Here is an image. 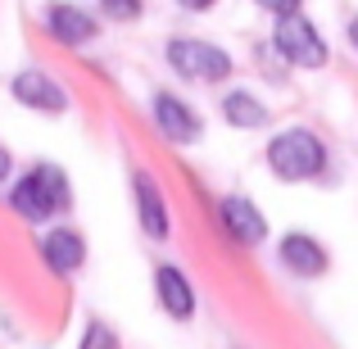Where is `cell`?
Here are the masks:
<instances>
[{"instance_id":"cell-1","label":"cell","mask_w":358,"mask_h":349,"mask_svg":"<svg viewBox=\"0 0 358 349\" xmlns=\"http://www.w3.org/2000/svg\"><path fill=\"white\" fill-rule=\"evenodd\" d=\"M9 204H14V209L23 213L27 222H45V218H55V213H64V209L73 204L64 168H55V164H32V168H27V173L14 182Z\"/></svg>"},{"instance_id":"cell-2","label":"cell","mask_w":358,"mask_h":349,"mask_svg":"<svg viewBox=\"0 0 358 349\" xmlns=\"http://www.w3.org/2000/svg\"><path fill=\"white\" fill-rule=\"evenodd\" d=\"M268 168L281 182H313L327 168V145L308 127H286L268 141Z\"/></svg>"},{"instance_id":"cell-3","label":"cell","mask_w":358,"mask_h":349,"mask_svg":"<svg viewBox=\"0 0 358 349\" xmlns=\"http://www.w3.org/2000/svg\"><path fill=\"white\" fill-rule=\"evenodd\" d=\"M168 64H173L177 78H191V82H222L231 78V55L218 50L209 41H191V36H177L168 41Z\"/></svg>"},{"instance_id":"cell-4","label":"cell","mask_w":358,"mask_h":349,"mask_svg":"<svg viewBox=\"0 0 358 349\" xmlns=\"http://www.w3.org/2000/svg\"><path fill=\"white\" fill-rule=\"evenodd\" d=\"M272 41H277V55L286 64H295V69H322L327 64V41L317 36V27L308 23L304 14H281L277 18V32H272Z\"/></svg>"},{"instance_id":"cell-5","label":"cell","mask_w":358,"mask_h":349,"mask_svg":"<svg viewBox=\"0 0 358 349\" xmlns=\"http://www.w3.org/2000/svg\"><path fill=\"white\" fill-rule=\"evenodd\" d=\"M155 290H159V304H164V313L173 318V322H191L195 318V290H191V281H186L182 268L164 263V268L155 272Z\"/></svg>"},{"instance_id":"cell-6","label":"cell","mask_w":358,"mask_h":349,"mask_svg":"<svg viewBox=\"0 0 358 349\" xmlns=\"http://www.w3.org/2000/svg\"><path fill=\"white\" fill-rule=\"evenodd\" d=\"M155 122H159V131H164L168 141H177V145H191V141L200 136V118H195L191 105L177 100L173 91H159L155 96Z\"/></svg>"},{"instance_id":"cell-7","label":"cell","mask_w":358,"mask_h":349,"mask_svg":"<svg viewBox=\"0 0 358 349\" xmlns=\"http://www.w3.org/2000/svg\"><path fill=\"white\" fill-rule=\"evenodd\" d=\"M14 100L27 105V109H36V114H50V118H59L64 109H69V96H64L45 73H18L14 78Z\"/></svg>"},{"instance_id":"cell-8","label":"cell","mask_w":358,"mask_h":349,"mask_svg":"<svg viewBox=\"0 0 358 349\" xmlns=\"http://www.w3.org/2000/svg\"><path fill=\"white\" fill-rule=\"evenodd\" d=\"M218 222H222V232H231L241 245H259L263 236H268V222H263V213L254 209L245 195H227V200L218 204Z\"/></svg>"},{"instance_id":"cell-9","label":"cell","mask_w":358,"mask_h":349,"mask_svg":"<svg viewBox=\"0 0 358 349\" xmlns=\"http://www.w3.org/2000/svg\"><path fill=\"white\" fill-rule=\"evenodd\" d=\"M327 263H331V259H327V250L313 241V236L290 232L286 241H281V268L295 272V277H322Z\"/></svg>"},{"instance_id":"cell-10","label":"cell","mask_w":358,"mask_h":349,"mask_svg":"<svg viewBox=\"0 0 358 349\" xmlns=\"http://www.w3.org/2000/svg\"><path fill=\"white\" fill-rule=\"evenodd\" d=\"M41 259H45L50 272L69 277V272L82 268V259H87V241L73 227H55V232H45V241H41Z\"/></svg>"},{"instance_id":"cell-11","label":"cell","mask_w":358,"mask_h":349,"mask_svg":"<svg viewBox=\"0 0 358 349\" xmlns=\"http://www.w3.org/2000/svg\"><path fill=\"white\" fill-rule=\"evenodd\" d=\"M45 27H50V36L64 41V45H87L91 36H96V18L78 5H50L45 9Z\"/></svg>"},{"instance_id":"cell-12","label":"cell","mask_w":358,"mask_h":349,"mask_svg":"<svg viewBox=\"0 0 358 349\" xmlns=\"http://www.w3.org/2000/svg\"><path fill=\"white\" fill-rule=\"evenodd\" d=\"M131 191H136V209H141V227H145L155 241H164L168 236V209H164V195H159L155 177L136 173L131 177Z\"/></svg>"},{"instance_id":"cell-13","label":"cell","mask_w":358,"mask_h":349,"mask_svg":"<svg viewBox=\"0 0 358 349\" xmlns=\"http://www.w3.org/2000/svg\"><path fill=\"white\" fill-rule=\"evenodd\" d=\"M222 118H227L231 127H263V122H268V109L254 96H245V91H231V96L222 100Z\"/></svg>"},{"instance_id":"cell-14","label":"cell","mask_w":358,"mask_h":349,"mask_svg":"<svg viewBox=\"0 0 358 349\" xmlns=\"http://www.w3.org/2000/svg\"><path fill=\"white\" fill-rule=\"evenodd\" d=\"M100 9H105L114 23H131V18H141V0H100Z\"/></svg>"},{"instance_id":"cell-15","label":"cell","mask_w":358,"mask_h":349,"mask_svg":"<svg viewBox=\"0 0 358 349\" xmlns=\"http://www.w3.org/2000/svg\"><path fill=\"white\" fill-rule=\"evenodd\" d=\"M254 5H259V9H268V14H295V9H299V0H254Z\"/></svg>"},{"instance_id":"cell-16","label":"cell","mask_w":358,"mask_h":349,"mask_svg":"<svg viewBox=\"0 0 358 349\" xmlns=\"http://www.w3.org/2000/svg\"><path fill=\"white\" fill-rule=\"evenodd\" d=\"M9 168H14V159H9V150L0 145V182H9Z\"/></svg>"},{"instance_id":"cell-17","label":"cell","mask_w":358,"mask_h":349,"mask_svg":"<svg viewBox=\"0 0 358 349\" xmlns=\"http://www.w3.org/2000/svg\"><path fill=\"white\" fill-rule=\"evenodd\" d=\"M87 345H114V336L109 332H87Z\"/></svg>"},{"instance_id":"cell-18","label":"cell","mask_w":358,"mask_h":349,"mask_svg":"<svg viewBox=\"0 0 358 349\" xmlns=\"http://www.w3.org/2000/svg\"><path fill=\"white\" fill-rule=\"evenodd\" d=\"M177 5H182V9H195V14H204V9H209L213 0H177Z\"/></svg>"},{"instance_id":"cell-19","label":"cell","mask_w":358,"mask_h":349,"mask_svg":"<svg viewBox=\"0 0 358 349\" xmlns=\"http://www.w3.org/2000/svg\"><path fill=\"white\" fill-rule=\"evenodd\" d=\"M350 45H354V50H358V18H354V23H350Z\"/></svg>"}]
</instances>
